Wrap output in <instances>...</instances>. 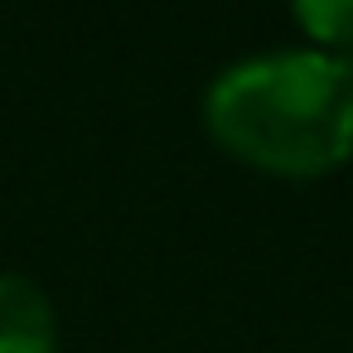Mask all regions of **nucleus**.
Wrapping results in <instances>:
<instances>
[{
	"label": "nucleus",
	"mask_w": 353,
	"mask_h": 353,
	"mask_svg": "<svg viewBox=\"0 0 353 353\" xmlns=\"http://www.w3.org/2000/svg\"><path fill=\"white\" fill-rule=\"evenodd\" d=\"M290 15L310 34V49L339 54L353 44V0H290Z\"/></svg>",
	"instance_id": "nucleus-3"
},
{
	"label": "nucleus",
	"mask_w": 353,
	"mask_h": 353,
	"mask_svg": "<svg viewBox=\"0 0 353 353\" xmlns=\"http://www.w3.org/2000/svg\"><path fill=\"white\" fill-rule=\"evenodd\" d=\"M208 136L242 165L314 179L353 155V63L324 49H276L223 68L203 97Z\"/></svg>",
	"instance_id": "nucleus-1"
},
{
	"label": "nucleus",
	"mask_w": 353,
	"mask_h": 353,
	"mask_svg": "<svg viewBox=\"0 0 353 353\" xmlns=\"http://www.w3.org/2000/svg\"><path fill=\"white\" fill-rule=\"evenodd\" d=\"M0 353H59L49 295L15 271H0Z\"/></svg>",
	"instance_id": "nucleus-2"
}]
</instances>
